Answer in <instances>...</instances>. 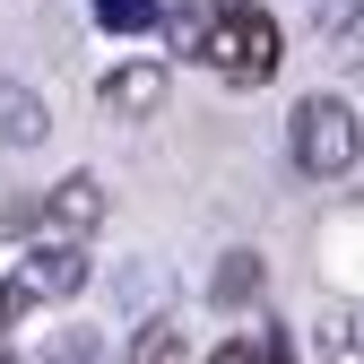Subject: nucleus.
<instances>
[{
	"mask_svg": "<svg viewBox=\"0 0 364 364\" xmlns=\"http://www.w3.org/2000/svg\"><path fill=\"white\" fill-rule=\"evenodd\" d=\"M191 53H200V70H217L225 87H269V78H278V61H287V35H278V18H269V9L225 0V9L191 18Z\"/></svg>",
	"mask_w": 364,
	"mask_h": 364,
	"instance_id": "1",
	"label": "nucleus"
},
{
	"mask_svg": "<svg viewBox=\"0 0 364 364\" xmlns=\"http://www.w3.org/2000/svg\"><path fill=\"white\" fill-rule=\"evenodd\" d=\"M287 148H295V173L338 182V173H355V156H364V122H355L347 96H304L295 122H287Z\"/></svg>",
	"mask_w": 364,
	"mask_h": 364,
	"instance_id": "2",
	"label": "nucleus"
},
{
	"mask_svg": "<svg viewBox=\"0 0 364 364\" xmlns=\"http://www.w3.org/2000/svg\"><path fill=\"white\" fill-rule=\"evenodd\" d=\"M87 278H96L87 243H70V235H35V243L18 252V269H9V287H0V304H9V321H18V312H35V304L78 295Z\"/></svg>",
	"mask_w": 364,
	"mask_h": 364,
	"instance_id": "3",
	"label": "nucleus"
},
{
	"mask_svg": "<svg viewBox=\"0 0 364 364\" xmlns=\"http://www.w3.org/2000/svg\"><path fill=\"white\" fill-rule=\"evenodd\" d=\"M165 87H173V78H165V61H122V70H105V78H96V105H105L113 122H148V113L165 105Z\"/></svg>",
	"mask_w": 364,
	"mask_h": 364,
	"instance_id": "4",
	"label": "nucleus"
},
{
	"mask_svg": "<svg viewBox=\"0 0 364 364\" xmlns=\"http://www.w3.org/2000/svg\"><path fill=\"white\" fill-rule=\"evenodd\" d=\"M43 225L70 235V243H87V235L105 225V182H96V173H61L53 191H43Z\"/></svg>",
	"mask_w": 364,
	"mask_h": 364,
	"instance_id": "5",
	"label": "nucleus"
},
{
	"mask_svg": "<svg viewBox=\"0 0 364 364\" xmlns=\"http://www.w3.org/2000/svg\"><path fill=\"white\" fill-rule=\"evenodd\" d=\"M304 347H312V364H364V304H321Z\"/></svg>",
	"mask_w": 364,
	"mask_h": 364,
	"instance_id": "6",
	"label": "nucleus"
},
{
	"mask_svg": "<svg viewBox=\"0 0 364 364\" xmlns=\"http://www.w3.org/2000/svg\"><path fill=\"white\" fill-rule=\"evenodd\" d=\"M43 130H53V113L35 87H0V148H35Z\"/></svg>",
	"mask_w": 364,
	"mask_h": 364,
	"instance_id": "7",
	"label": "nucleus"
},
{
	"mask_svg": "<svg viewBox=\"0 0 364 364\" xmlns=\"http://www.w3.org/2000/svg\"><path fill=\"white\" fill-rule=\"evenodd\" d=\"M260 287H269V269H260V252H225V260H217V278H208V295H217L225 312H243V304H252Z\"/></svg>",
	"mask_w": 364,
	"mask_h": 364,
	"instance_id": "8",
	"label": "nucleus"
},
{
	"mask_svg": "<svg viewBox=\"0 0 364 364\" xmlns=\"http://www.w3.org/2000/svg\"><path fill=\"white\" fill-rule=\"evenodd\" d=\"M122 364H191V338H182L173 312H156V321H139V338H130Z\"/></svg>",
	"mask_w": 364,
	"mask_h": 364,
	"instance_id": "9",
	"label": "nucleus"
},
{
	"mask_svg": "<svg viewBox=\"0 0 364 364\" xmlns=\"http://www.w3.org/2000/svg\"><path fill=\"white\" fill-rule=\"evenodd\" d=\"M96 26H113V35H148V26H165V9H156V0H96Z\"/></svg>",
	"mask_w": 364,
	"mask_h": 364,
	"instance_id": "10",
	"label": "nucleus"
},
{
	"mask_svg": "<svg viewBox=\"0 0 364 364\" xmlns=\"http://www.w3.org/2000/svg\"><path fill=\"white\" fill-rule=\"evenodd\" d=\"M208 364H278V347H269V338H225Z\"/></svg>",
	"mask_w": 364,
	"mask_h": 364,
	"instance_id": "11",
	"label": "nucleus"
},
{
	"mask_svg": "<svg viewBox=\"0 0 364 364\" xmlns=\"http://www.w3.org/2000/svg\"><path fill=\"white\" fill-rule=\"evenodd\" d=\"M338 53H347V61H355V70H364V0H355V9H347V18H338Z\"/></svg>",
	"mask_w": 364,
	"mask_h": 364,
	"instance_id": "12",
	"label": "nucleus"
},
{
	"mask_svg": "<svg viewBox=\"0 0 364 364\" xmlns=\"http://www.w3.org/2000/svg\"><path fill=\"white\" fill-rule=\"evenodd\" d=\"M0 364H18V347H9V304H0Z\"/></svg>",
	"mask_w": 364,
	"mask_h": 364,
	"instance_id": "13",
	"label": "nucleus"
},
{
	"mask_svg": "<svg viewBox=\"0 0 364 364\" xmlns=\"http://www.w3.org/2000/svg\"><path fill=\"white\" fill-rule=\"evenodd\" d=\"M182 9H200V0H182ZM208 9H225V0H208Z\"/></svg>",
	"mask_w": 364,
	"mask_h": 364,
	"instance_id": "14",
	"label": "nucleus"
}]
</instances>
